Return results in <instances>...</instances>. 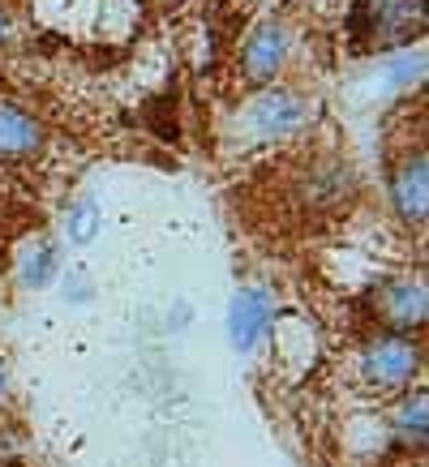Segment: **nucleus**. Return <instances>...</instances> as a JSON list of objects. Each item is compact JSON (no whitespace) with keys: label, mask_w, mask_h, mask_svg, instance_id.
Wrapping results in <instances>:
<instances>
[{"label":"nucleus","mask_w":429,"mask_h":467,"mask_svg":"<svg viewBox=\"0 0 429 467\" xmlns=\"http://www.w3.org/2000/svg\"><path fill=\"white\" fill-rule=\"evenodd\" d=\"M425 35V0H357L348 39L357 52H400Z\"/></svg>","instance_id":"1"},{"label":"nucleus","mask_w":429,"mask_h":467,"mask_svg":"<svg viewBox=\"0 0 429 467\" xmlns=\"http://www.w3.org/2000/svg\"><path fill=\"white\" fill-rule=\"evenodd\" d=\"M421 373V343L413 335H382L361 352V378L378 390H403Z\"/></svg>","instance_id":"2"},{"label":"nucleus","mask_w":429,"mask_h":467,"mask_svg":"<svg viewBox=\"0 0 429 467\" xmlns=\"http://www.w3.org/2000/svg\"><path fill=\"white\" fill-rule=\"evenodd\" d=\"M370 309L391 335H416L425 326L429 296L416 279H391L370 296Z\"/></svg>","instance_id":"3"},{"label":"nucleus","mask_w":429,"mask_h":467,"mask_svg":"<svg viewBox=\"0 0 429 467\" xmlns=\"http://www.w3.org/2000/svg\"><path fill=\"white\" fill-rule=\"evenodd\" d=\"M391 206L403 223H425L429 214V159L425 150H413L403 155L395 168H391Z\"/></svg>","instance_id":"4"},{"label":"nucleus","mask_w":429,"mask_h":467,"mask_svg":"<svg viewBox=\"0 0 429 467\" xmlns=\"http://www.w3.org/2000/svg\"><path fill=\"white\" fill-rule=\"evenodd\" d=\"M228 330H232V343L241 352H254L257 343L267 339L271 330V296L262 287H241L232 296V309H228Z\"/></svg>","instance_id":"5"},{"label":"nucleus","mask_w":429,"mask_h":467,"mask_svg":"<svg viewBox=\"0 0 429 467\" xmlns=\"http://www.w3.org/2000/svg\"><path fill=\"white\" fill-rule=\"evenodd\" d=\"M288 60V30L284 26H262L249 35V43H245L241 52V69L249 82H271L275 73L284 69Z\"/></svg>","instance_id":"6"},{"label":"nucleus","mask_w":429,"mask_h":467,"mask_svg":"<svg viewBox=\"0 0 429 467\" xmlns=\"http://www.w3.org/2000/svg\"><path fill=\"white\" fill-rule=\"evenodd\" d=\"M305 120V99L292 95V90H275V95H262V99L249 108V125L262 133V138H279V133H292V129Z\"/></svg>","instance_id":"7"},{"label":"nucleus","mask_w":429,"mask_h":467,"mask_svg":"<svg viewBox=\"0 0 429 467\" xmlns=\"http://www.w3.org/2000/svg\"><path fill=\"white\" fill-rule=\"evenodd\" d=\"M391 433H395V441L400 446H408V451H421L429 438V395L425 390H408V395H400L395 403H391Z\"/></svg>","instance_id":"8"},{"label":"nucleus","mask_w":429,"mask_h":467,"mask_svg":"<svg viewBox=\"0 0 429 467\" xmlns=\"http://www.w3.org/2000/svg\"><path fill=\"white\" fill-rule=\"evenodd\" d=\"M39 146H43V125L35 116L17 112V108H0V159L5 163L39 155Z\"/></svg>","instance_id":"9"},{"label":"nucleus","mask_w":429,"mask_h":467,"mask_svg":"<svg viewBox=\"0 0 429 467\" xmlns=\"http://www.w3.org/2000/svg\"><path fill=\"white\" fill-rule=\"evenodd\" d=\"M95 227H99V206H95V198H82L69 214V241L86 244L95 236Z\"/></svg>","instance_id":"10"},{"label":"nucleus","mask_w":429,"mask_h":467,"mask_svg":"<svg viewBox=\"0 0 429 467\" xmlns=\"http://www.w3.org/2000/svg\"><path fill=\"white\" fill-rule=\"evenodd\" d=\"M47 266H57V254H52V249H43V254L35 257V262H30L26 284H30V287H35V284H43V279H47Z\"/></svg>","instance_id":"11"},{"label":"nucleus","mask_w":429,"mask_h":467,"mask_svg":"<svg viewBox=\"0 0 429 467\" xmlns=\"http://www.w3.org/2000/svg\"><path fill=\"white\" fill-rule=\"evenodd\" d=\"M9 35H14V22H9V14L0 9V43H9Z\"/></svg>","instance_id":"12"}]
</instances>
